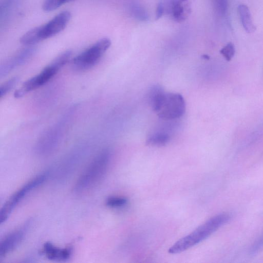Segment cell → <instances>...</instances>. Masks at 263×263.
Wrapping results in <instances>:
<instances>
[{
    "instance_id": "1",
    "label": "cell",
    "mask_w": 263,
    "mask_h": 263,
    "mask_svg": "<svg viewBox=\"0 0 263 263\" xmlns=\"http://www.w3.org/2000/svg\"><path fill=\"white\" fill-rule=\"evenodd\" d=\"M230 219L227 213L213 216L199 226L192 232L180 238L168 249L171 254L183 252L205 239Z\"/></svg>"
},
{
    "instance_id": "2",
    "label": "cell",
    "mask_w": 263,
    "mask_h": 263,
    "mask_svg": "<svg viewBox=\"0 0 263 263\" xmlns=\"http://www.w3.org/2000/svg\"><path fill=\"white\" fill-rule=\"evenodd\" d=\"M149 104L158 116L163 120H174L181 117L185 111V102L178 93L156 92L149 100Z\"/></svg>"
},
{
    "instance_id": "3",
    "label": "cell",
    "mask_w": 263,
    "mask_h": 263,
    "mask_svg": "<svg viewBox=\"0 0 263 263\" xmlns=\"http://www.w3.org/2000/svg\"><path fill=\"white\" fill-rule=\"evenodd\" d=\"M71 18L70 11H63L44 25L28 30L20 38V43L26 46L34 45L62 31Z\"/></svg>"
},
{
    "instance_id": "4",
    "label": "cell",
    "mask_w": 263,
    "mask_h": 263,
    "mask_svg": "<svg viewBox=\"0 0 263 263\" xmlns=\"http://www.w3.org/2000/svg\"><path fill=\"white\" fill-rule=\"evenodd\" d=\"M71 55L72 51L70 50L60 54L40 73L25 82L15 91L14 97L16 98L22 97L47 83L69 61Z\"/></svg>"
},
{
    "instance_id": "5",
    "label": "cell",
    "mask_w": 263,
    "mask_h": 263,
    "mask_svg": "<svg viewBox=\"0 0 263 263\" xmlns=\"http://www.w3.org/2000/svg\"><path fill=\"white\" fill-rule=\"evenodd\" d=\"M110 158V153L105 149L98 154L78 179L75 190L85 191L98 182L105 174Z\"/></svg>"
},
{
    "instance_id": "6",
    "label": "cell",
    "mask_w": 263,
    "mask_h": 263,
    "mask_svg": "<svg viewBox=\"0 0 263 263\" xmlns=\"http://www.w3.org/2000/svg\"><path fill=\"white\" fill-rule=\"evenodd\" d=\"M110 45L111 41L107 37L97 41L73 58V68L81 71L92 67L99 62Z\"/></svg>"
},
{
    "instance_id": "7",
    "label": "cell",
    "mask_w": 263,
    "mask_h": 263,
    "mask_svg": "<svg viewBox=\"0 0 263 263\" xmlns=\"http://www.w3.org/2000/svg\"><path fill=\"white\" fill-rule=\"evenodd\" d=\"M46 177L47 176L45 174L36 176L10 197L1 209V224L6 221L12 210L24 197L31 190L42 184Z\"/></svg>"
},
{
    "instance_id": "8",
    "label": "cell",
    "mask_w": 263,
    "mask_h": 263,
    "mask_svg": "<svg viewBox=\"0 0 263 263\" xmlns=\"http://www.w3.org/2000/svg\"><path fill=\"white\" fill-rule=\"evenodd\" d=\"M35 49L31 46L23 49L1 64L0 77L6 76L16 68L26 63L33 55Z\"/></svg>"
},
{
    "instance_id": "9",
    "label": "cell",
    "mask_w": 263,
    "mask_h": 263,
    "mask_svg": "<svg viewBox=\"0 0 263 263\" xmlns=\"http://www.w3.org/2000/svg\"><path fill=\"white\" fill-rule=\"evenodd\" d=\"M28 227L26 223L8 234L0 243V258L14 250L23 240Z\"/></svg>"
},
{
    "instance_id": "10",
    "label": "cell",
    "mask_w": 263,
    "mask_h": 263,
    "mask_svg": "<svg viewBox=\"0 0 263 263\" xmlns=\"http://www.w3.org/2000/svg\"><path fill=\"white\" fill-rule=\"evenodd\" d=\"M170 12L173 19L178 22L184 21L190 13L189 0H171Z\"/></svg>"
},
{
    "instance_id": "11",
    "label": "cell",
    "mask_w": 263,
    "mask_h": 263,
    "mask_svg": "<svg viewBox=\"0 0 263 263\" xmlns=\"http://www.w3.org/2000/svg\"><path fill=\"white\" fill-rule=\"evenodd\" d=\"M43 253L48 259L54 260H66L70 257L72 249L71 248L60 249L55 247L50 242L45 243Z\"/></svg>"
},
{
    "instance_id": "12",
    "label": "cell",
    "mask_w": 263,
    "mask_h": 263,
    "mask_svg": "<svg viewBox=\"0 0 263 263\" xmlns=\"http://www.w3.org/2000/svg\"><path fill=\"white\" fill-rule=\"evenodd\" d=\"M238 12L241 24L249 33L254 32L256 27L253 22L251 14L248 7L244 4L239 5L238 7Z\"/></svg>"
},
{
    "instance_id": "13",
    "label": "cell",
    "mask_w": 263,
    "mask_h": 263,
    "mask_svg": "<svg viewBox=\"0 0 263 263\" xmlns=\"http://www.w3.org/2000/svg\"><path fill=\"white\" fill-rule=\"evenodd\" d=\"M171 136L168 132L158 130L151 134L147 138L146 143L153 146H162L165 145L170 140Z\"/></svg>"
},
{
    "instance_id": "14",
    "label": "cell",
    "mask_w": 263,
    "mask_h": 263,
    "mask_svg": "<svg viewBox=\"0 0 263 263\" xmlns=\"http://www.w3.org/2000/svg\"><path fill=\"white\" fill-rule=\"evenodd\" d=\"M75 0H44L42 8L45 12H50L56 10L64 4Z\"/></svg>"
},
{
    "instance_id": "15",
    "label": "cell",
    "mask_w": 263,
    "mask_h": 263,
    "mask_svg": "<svg viewBox=\"0 0 263 263\" xmlns=\"http://www.w3.org/2000/svg\"><path fill=\"white\" fill-rule=\"evenodd\" d=\"M19 80L17 77L11 78L0 87V98L6 96L17 84Z\"/></svg>"
},
{
    "instance_id": "16",
    "label": "cell",
    "mask_w": 263,
    "mask_h": 263,
    "mask_svg": "<svg viewBox=\"0 0 263 263\" xmlns=\"http://www.w3.org/2000/svg\"><path fill=\"white\" fill-rule=\"evenodd\" d=\"M127 202V199L124 197L112 196L107 199L106 204L109 207L118 208L124 206Z\"/></svg>"
},
{
    "instance_id": "17",
    "label": "cell",
    "mask_w": 263,
    "mask_h": 263,
    "mask_svg": "<svg viewBox=\"0 0 263 263\" xmlns=\"http://www.w3.org/2000/svg\"><path fill=\"white\" fill-rule=\"evenodd\" d=\"M235 47L232 43H229L220 50L221 54L228 61H230L234 55Z\"/></svg>"
},
{
    "instance_id": "18",
    "label": "cell",
    "mask_w": 263,
    "mask_h": 263,
    "mask_svg": "<svg viewBox=\"0 0 263 263\" xmlns=\"http://www.w3.org/2000/svg\"><path fill=\"white\" fill-rule=\"evenodd\" d=\"M216 9L220 14H224L227 8V0H213Z\"/></svg>"
},
{
    "instance_id": "19",
    "label": "cell",
    "mask_w": 263,
    "mask_h": 263,
    "mask_svg": "<svg viewBox=\"0 0 263 263\" xmlns=\"http://www.w3.org/2000/svg\"><path fill=\"white\" fill-rule=\"evenodd\" d=\"M263 248V235L252 246L250 252L251 254H255Z\"/></svg>"
},
{
    "instance_id": "20",
    "label": "cell",
    "mask_w": 263,
    "mask_h": 263,
    "mask_svg": "<svg viewBox=\"0 0 263 263\" xmlns=\"http://www.w3.org/2000/svg\"><path fill=\"white\" fill-rule=\"evenodd\" d=\"M164 11V8L163 4L162 3H159L157 7L156 11V20L159 19L163 15Z\"/></svg>"
}]
</instances>
